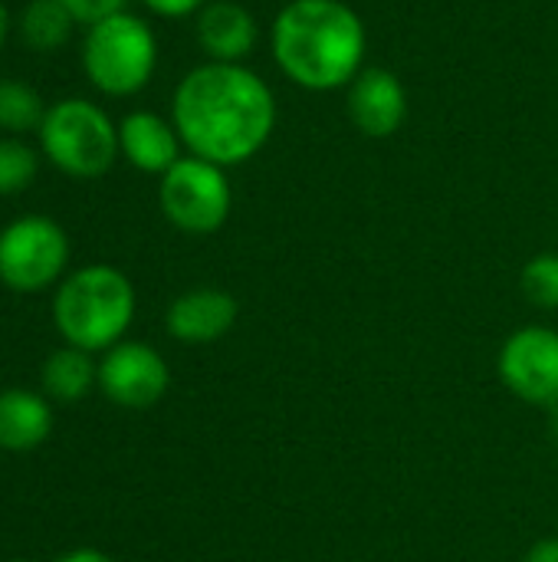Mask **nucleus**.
Instances as JSON below:
<instances>
[{"label":"nucleus","mask_w":558,"mask_h":562,"mask_svg":"<svg viewBox=\"0 0 558 562\" xmlns=\"http://www.w3.org/2000/svg\"><path fill=\"white\" fill-rule=\"evenodd\" d=\"M39 175V151L16 138V135H0V198L23 194Z\"/></svg>","instance_id":"obj_18"},{"label":"nucleus","mask_w":558,"mask_h":562,"mask_svg":"<svg viewBox=\"0 0 558 562\" xmlns=\"http://www.w3.org/2000/svg\"><path fill=\"white\" fill-rule=\"evenodd\" d=\"M16 26H20V40L33 53H56L69 43L76 20L59 0H30L20 10Z\"/></svg>","instance_id":"obj_16"},{"label":"nucleus","mask_w":558,"mask_h":562,"mask_svg":"<svg viewBox=\"0 0 558 562\" xmlns=\"http://www.w3.org/2000/svg\"><path fill=\"white\" fill-rule=\"evenodd\" d=\"M56 562H115V560H112V557H105V553H99V550H72V553L59 557Z\"/></svg>","instance_id":"obj_23"},{"label":"nucleus","mask_w":558,"mask_h":562,"mask_svg":"<svg viewBox=\"0 0 558 562\" xmlns=\"http://www.w3.org/2000/svg\"><path fill=\"white\" fill-rule=\"evenodd\" d=\"M345 112L365 138H391L408 119V89L388 66H365L345 89Z\"/></svg>","instance_id":"obj_10"},{"label":"nucleus","mask_w":558,"mask_h":562,"mask_svg":"<svg viewBox=\"0 0 558 562\" xmlns=\"http://www.w3.org/2000/svg\"><path fill=\"white\" fill-rule=\"evenodd\" d=\"M155 16L164 20H181V16H197L201 7H207L210 0H141Z\"/></svg>","instance_id":"obj_21"},{"label":"nucleus","mask_w":558,"mask_h":562,"mask_svg":"<svg viewBox=\"0 0 558 562\" xmlns=\"http://www.w3.org/2000/svg\"><path fill=\"white\" fill-rule=\"evenodd\" d=\"M7 562H33V560H7Z\"/></svg>","instance_id":"obj_26"},{"label":"nucleus","mask_w":558,"mask_h":562,"mask_svg":"<svg viewBox=\"0 0 558 562\" xmlns=\"http://www.w3.org/2000/svg\"><path fill=\"white\" fill-rule=\"evenodd\" d=\"M276 69L306 92H335L365 69L368 30L345 0H289L270 26Z\"/></svg>","instance_id":"obj_2"},{"label":"nucleus","mask_w":558,"mask_h":562,"mask_svg":"<svg viewBox=\"0 0 558 562\" xmlns=\"http://www.w3.org/2000/svg\"><path fill=\"white\" fill-rule=\"evenodd\" d=\"M523 562H558V537H546V540L533 543Z\"/></svg>","instance_id":"obj_22"},{"label":"nucleus","mask_w":558,"mask_h":562,"mask_svg":"<svg viewBox=\"0 0 558 562\" xmlns=\"http://www.w3.org/2000/svg\"><path fill=\"white\" fill-rule=\"evenodd\" d=\"M171 122L184 151L220 168L257 158L276 128V95L243 63H201L171 95Z\"/></svg>","instance_id":"obj_1"},{"label":"nucleus","mask_w":558,"mask_h":562,"mask_svg":"<svg viewBox=\"0 0 558 562\" xmlns=\"http://www.w3.org/2000/svg\"><path fill=\"white\" fill-rule=\"evenodd\" d=\"M39 382H43L46 398L72 405V402H82L99 385V362L86 349L62 346L46 356L39 369Z\"/></svg>","instance_id":"obj_15"},{"label":"nucleus","mask_w":558,"mask_h":562,"mask_svg":"<svg viewBox=\"0 0 558 562\" xmlns=\"http://www.w3.org/2000/svg\"><path fill=\"white\" fill-rule=\"evenodd\" d=\"M553 441L558 445V408H553Z\"/></svg>","instance_id":"obj_25"},{"label":"nucleus","mask_w":558,"mask_h":562,"mask_svg":"<svg viewBox=\"0 0 558 562\" xmlns=\"http://www.w3.org/2000/svg\"><path fill=\"white\" fill-rule=\"evenodd\" d=\"M135 319V286L112 263H89L62 277L53 296V323L66 346L109 352Z\"/></svg>","instance_id":"obj_3"},{"label":"nucleus","mask_w":558,"mask_h":562,"mask_svg":"<svg viewBox=\"0 0 558 562\" xmlns=\"http://www.w3.org/2000/svg\"><path fill=\"white\" fill-rule=\"evenodd\" d=\"M59 3L72 13L76 23H86V26L105 20V16H115L128 7V0H59Z\"/></svg>","instance_id":"obj_20"},{"label":"nucleus","mask_w":558,"mask_h":562,"mask_svg":"<svg viewBox=\"0 0 558 562\" xmlns=\"http://www.w3.org/2000/svg\"><path fill=\"white\" fill-rule=\"evenodd\" d=\"M53 435L49 398L30 389L0 392V451H36Z\"/></svg>","instance_id":"obj_14"},{"label":"nucleus","mask_w":558,"mask_h":562,"mask_svg":"<svg viewBox=\"0 0 558 562\" xmlns=\"http://www.w3.org/2000/svg\"><path fill=\"white\" fill-rule=\"evenodd\" d=\"M503 385L526 405L558 408V333L549 326L516 329L497 359Z\"/></svg>","instance_id":"obj_8"},{"label":"nucleus","mask_w":558,"mask_h":562,"mask_svg":"<svg viewBox=\"0 0 558 562\" xmlns=\"http://www.w3.org/2000/svg\"><path fill=\"white\" fill-rule=\"evenodd\" d=\"M118 151L135 171L161 178L184 158V142L171 119L148 109H135L118 122Z\"/></svg>","instance_id":"obj_12"},{"label":"nucleus","mask_w":558,"mask_h":562,"mask_svg":"<svg viewBox=\"0 0 558 562\" xmlns=\"http://www.w3.org/2000/svg\"><path fill=\"white\" fill-rule=\"evenodd\" d=\"M43 158L76 178L95 181L118 161V122L89 99H59L46 109L36 132Z\"/></svg>","instance_id":"obj_5"},{"label":"nucleus","mask_w":558,"mask_h":562,"mask_svg":"<svg viewBox=\"0 0 558 562\" xmlns=\"http://www.w3.org/2000/svg\"><path fill=\"white\" fill-rule=\"evenodd\" d=\"M237 300L227 290L217 286H197L181 293L171 306H168V333L178 342H191V346H204V342H217L224 339L234 323H237Z\"/></svg>","instance_id":"obj_13"},{"label":"nucleus","mask_w":558,"mask_h":562,"mask_svg":"<svg viewBox=\"0 0 558 562\" xmlns=\"http://www.w3.org/2000/svg\"><path fill=\"white\" fill-rule=\"evenodd\" d=\"M171 369L164 356L148 342L122 339L99 359V389L102 395L128 412H145L168 395Z\"/></svg>","instance_id":"obj_9"},{"label":"nucleus","mask_w":558,"mask_h":562,"mask_svg":"<svg viewBox=\"0 0 558 562\" xmlns=\"http://www.w3.org/2000/svg\"><path fill=\"white\" fill-rule=\"evenodd\" d=\"M69 234L46 214H23L0 231V283L13 293L59 286L69 267Z\"/></svg>","instance_id":"obj_6"},{"label":"nucleus","mask_w":558,"mask_h":562,"mask_svg":"<svg viewBox=\"0 0 558 562\" xmlns=\"http://www.w3.org/2000/svg\"><path fill=\"white\" fill-rule=\"evenodd\" d=\"M49 105H43V95L23 82V79H0V132L23 138L26 132H39L43 115Z\"/></svg>","instance_id":"obj_17"},{"label":"nucleus","mask_w":558,"mask_h":562,"mask_svg":"<svg viewBox=\"0 0 558 562\" xmlns=\"http://www.w3.org/2000/svg\"><path fill=\"white\" fill-rule=\"evenodd\" d=\"M520 286L539 310H558V254H536L523 267Z\"/></svg>","instance_id":"obj_19"},{"label":"nucleus","mask_w":558,"mask_h":562,"mask_svg":"<svg viewBox=\"0 0 558 562\" xmlns=\"http://www.w3.org/2000/svg\"><path fill=\"white\" fill-rule=\"evenodd\" d=\"M79 63L95 92L128 99L138 95L158 69V36L148 20L122 10L86 26Z\"/></svg>","instance_id":"obj_4"},{"label":"nucleus","mask_w":558,"mask_h":562,"mask_svg":"<svg viewBox=\"0 0 558 562\" xmlns=\"http://www.w3.org/2000/svg\"><path fill=\"white\" fill-rule=\"evenodd\" d=\"M7 36H10V10H7V7L0 3V49H3Z\"/></svg>","instance_id":"obj_24"},{"label":"nucleus","mask_w":558,"mask_h":562,"mask_svg":"<svg viewBox=\"0 0 558 562\" xmlns=\"http://www.w3.org/2000/svg\"><path fill=\"white\" fill-rule=\"evenodd\" d=\"M158 204L171 227L191 237L217 234L234 207V188L227 168L184 155L158 181Z\"/></svg>","instance_id":"obj_7"},{"label":"nucleus","mask_w":558,"mask_h":562,"mask_svg":"<svg viewBox=\"0 0 558 562\" xmlns=\"http://www.w3.org/2000/svg\"><path fill=\"white\" fill-rule=\"evenodd\" d=\"M194 36L207 63H243L260 43V23L237 0H210L194 16Z\"/></svg>","instance_id":"obj_11"}]
</instances>
